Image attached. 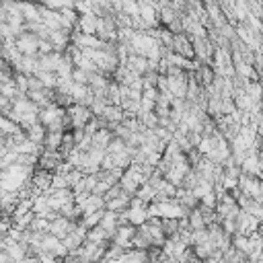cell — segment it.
<instances>
[{
  "label": "cell",
  "instance_id": "1",
  "mask_svg": "<svg viewBox=\"0 0 263 263\" xmlns=\"http://www.w3.org/2000/svg\"><path fill=\"white\" fill-rule=\"evenodd\" d=\"M236 187H238V191L247 193L251 199H255V201H259V203L263 201V189H261V179H259V177L240 173L238 179H236Z\"/></svg>",
  "mask_w": 263,
  "mask_h": 263
},
{
  "label": "cell",
  "instance_id": "2",
  "mask_svg": "<svg viewBox=\"0 0 263 263\" xmlns=\"http://www.w3.org/2000/svg\"><path fill=\"white\" fill-rule=\"evenodd\" d=\"M191 47H193V58L199 64H210L214 55V45L208 37H191Z\"/></svg>",
  "mask_w": 263,
  "mask_h": 263
},
{
  "label": "cell",
  "instance_id": "3",
  "mask_svg": "<svg viewBox=\"0 0 263 263\" xmlns=\"http://www.w3.org/2000/svg\"><path fill=\"white\" fill-rule=\"evenodd\" d=\"M37 43H39V37L29 31H23L14 37V45L23 55H37Z\"/></svg>",
  "mask_w": 263,
  "mask_h": 263
},
{
  "label": "cell",
  "instance_id": "4",
  "mask_svg": "<svg viewBox=\"0 0 263 263\" xmlns=\"http://www.w3.org/2000/svg\"><path fill=\"white\" fill-rule=\"evenodd\" d=\"M66 115L70 117V125H72V129H74V127H84V123L92 117L90 109L84 107V105H78V103L68 105V107H66Z\"/></svg>",
  "mask_w": 263,
  "mask_h": 263
},
{
  "label": "cell",
  "instance_id": "5",
  "mask_svg": "<svg viewBox=\"0 0 263 263\" xmlns=\"http://www.w3.org/2000/svg\"><path fill=\"white\" fill-rule=\"evenodd\" d=\"M166 90L177 97V99H185V90H187V72H179L173 76H166Z\"/></svg>",
  "mask_w": 263,
  "mask_h": 263
},
{
  "label": "cell",
  "instance_id": "6",
  "mask_svg": "<svg viewBox=\"0 0 263 263\" xmlns=\"http://www.w3.org/2000/svg\"><path fill=\"white\" fill-rule=\"evenodd\" d=\"M60 160H64V158H62V154H60V150L43 148V150H41V154H39V158H37V166H39V168H43V171L53 173Z\"/></svg>",
  "mask_w": 263,
  "mask_h": 263
},
{
  "label": "cell",
  "instance_id": "7",
  "mask_svg": "<svg viewBox=\"0 0 263 263\" xmlns=\"http://www.w3.org/2000/svg\"><path fill=\"white\" fill-rule=\"evenodd\" d=\"M259 222H261V220H257V218H253V216H249L247 212L240 210L238 216H236V232L249 236V234H253L255 230H259Z\"/></svg>",
  "mask_w": 263,
  "mask_h": 263
},
{
  "label": "cell",
  "instance_id": "8",
  "mask_svg": "<svg viewBox=\"0 0 263 263\" xmlns=\"http://www.w3.org/2000/svg\"><path fill=\"white\" fill-rule=\"evenodd\" d=\"M238 166H240V173H247V175H253V177L261 179V158H259V152H247V156L242 158V162Z\"/></svg>",
  "mask_w": 263,
  "mask_h": 263
},
{
  "label": "cell",
  "instance_id": "9",
  "mask_svg": "<svg viewBox=\"0 0 263 263\" xmlns=\"http://www.w3.org/2000/svg\"><path fill=\"white\" fill-rule=\"evenodd\" d=\"M76 222H72V220H68V218H64V216H58V218H53L51 222H49V226H47V232L49 234H53V236H58L60 240L72 230V226H74Z\"/></svg>",
  "mask_w": 263,
  "mask_h": 263
},
{
  "label": "cell",
  "instance_id": "10",
  "mask_svg": "<svg viewBox=\"0 0 263 263\" xmlns=\"http://www.w3.org/2000/svg\"><path fill=\"white\" fill-rule=\"evenodd\" d=\"M70 33L72 31H66V29H53L51 33H49V43H51V47H53V51H60V53H64L66 51V47L70 45Z\"/></svg>",
  "mask_w": 263,
  "mask_h": 263
},
{
  "label": "cell",
  "instance_id": "11",
  "mask_svg": "<svg viewBox=\"0 0 263 263\" xmlns=\"http://www.w3.org/2000/svg\"><path fill=\"white\" fill-rule=\"evenodd\" d=\"M18 8H21V14H23L25 23H39L41 21L39 4H33L31 0H18Z\"/></svg>",
  "mask_w": 263,
  "mask_h": 263
},
{
  "label": "cell",
  "instance_id": "12",
  "mask_svg": "<svg viewBox=\"0 0 263 263\" xmlns=\"http://www.w3.org/2000/svg\"><path fill=\"white\" fill-rule=\"evenodd\" d=\"M99 226L107 232V238L111 240L113 234H115V228H117V212H113V210H105L103 216H101V220H99Z\"/></svg>",
  "mask_w": 263,
  "mask_h": 263
},
{
  "label": "cell",
  "instance_id": "13",
  "mask_svg": "<svg viewBox=\"0 0 263 263\" xmlns=\"http://www.w3.org/2000/svg\"><path fill=\"white\" fill-rule=\"evenodd\" d=\"M76 27H78V31H80V33L95 35V27H97V14H92V12L78 14V23H76Z\"/></svg>",
  "mask_w": 263,
  "mask_h": 263
},
{
  "label": "cell",
  "instance_id": "14",
  "mask_svg": "<svg viewBox=\"0 0 263 263\" xmlns=\"http://www.w3.org/2000/svg\"><path fill=\"white\" fill-rule=\"evenodd\" d=\"M129 199H132V195L129 193H125L123 189L113 197V199H109V201H105V210H113V212H121V210H127V205H129Z\"/></svg>",
  "mask_w": 263,
  "mask_h": 263
},
{
  "label": "cell",
  "instance_id": "15",
  "mask_svg": "<svg viewBox=\"0 0 263 263\" xmlns=\"http://www.w3.org/2000/svg\"><path fill=\"white\" fill-rule=\"evenodd\" d=\"M68 95L72 97V103H78V105H84L86 107V97L90 95V88H88V84H76V82H72Z\"/></svg>",
  "mask_w": 263,
  "mask_h": 263
},
{
  "label": "cell",
  "instance_id": "16",
  "mask_svg": "<svg viewBox=\"0 0 263 263\" xmlns=\"http://www.w3.org/2000/svg\"><path fill=\"white\" fill-rule=\"evenodd\" d=\"M234 76L245 78V80H251V82L259 80V72H257L251 64H247V62H238V64H234Z\"/></svg>",
  "mask_w": 263,
  "mask_h": 263
},
{
  "label": "cell",
  "instance_id": "17",
  "mask_svg": "<svg viewBox=\"0 0 263 263\" xmlns=\"http://www.w3.org/2000/svg\"><path fill=\"white\" fill-rule=\"evenodd\" d=\"M125 214H127V222L134 224V226H140V224H144V222L148 220V216H146V205H129V208L125 210Z\"/></svg>",
  "mask_w": 263,
  "mask_h": 263
},
{
  "label": "cell",
  "instance_id": "18",
  "mask_svg": "<svg viewBox=\"0 0 263 263\" xmlns=\"http://www.w3.org/2000/svg\"><path fill=\"white\" fill-rule=\"evenodd\" d=\"M191 251H193L195 259H199V261H205V259H210V257L214 255L216 247H214V242L208 238V240H203V242H197V245H193V247H191Z\"/></svg>",
  "mask_w": 263,
  "mask_h": 263
},
{
  "label": "cell",
  "instance_id": "19",
  "mask_svg": "<svg viewBox=\"0 0 263 263\" xmlns=\"http://www.w3.org/2000/svg\"><path fill=\"white\" fill-rule=\"evenodd\" d=\"M78 208H80L82 214L97 212V210H105V199H103V195H95V193H90V195L86 197V201H84L82 205H78Z\"/></svg>",
  "mask_w": 263,
  "mask_h": 263
},
{
  "label": "cell",
  "instance_id": "20",
  "mask_svg": "<svg viewBox=\"0 0 263 263\" xmlns=\"http://www.w3.org/2000/svg\"><path fill=\"white\" fill-rule=\"evenodd\" d=\"M230 245L238 251V253H242L245 257H249V253L253 251V245H251V240H249V236H245V234H232L230 236Z\"/></svg>",
  "mask_w": 263,
  "mask_h": 263
},
{
  "label": "cell",
  "instance_id": "21",
  "mask_svg": "<svg viewBox=\"0 0 263 263\" xmlns=\"http://www.w3.org/2000/svg\"><path fill=\"white\" fill-rule=\"evenodd\" d=\"M99 117H103L107 123L117 125V123H121V119H123V111H121V107H117V105H107Z\"/></svg>",
  "mask_w": 263,
  "mask_h": 263
},
{
  "label": "cell",
  "instance_id": "22",
  "mask_svg": "<svg viewBox=\"0 0 263 263\" xmlns=\"http://www.w3.org/2000/svg\"><path fill=\"white\" fill-rule=\"evenodd\" d=\"M111 138H113V132H111V129H107V127H99V129L92 134V146L105 150L107 144L111 142Z\"/></svg>",
  "mask_w": 263,
  "mask_h": 263
},
{
  "label": "cell",
  "instance_id": "23",
  "mask_svg": "<svg viewBox=\"0 0 263 263\" xmlns=\"http://www.w3.org/2000/svg\"><path fill=\"white\" fill-rule=\"evenodd\" d=\"M25 134H27V138L31 140V142H35V144H41L43 146V138H45V127L37 121V123H33V125H29L27 129H25Z\"/></svg>",
  "mask_w": 263,
  "mask_h": 263
},
{
  "label": "cell",
  "instance_id": "24",
  "mask_svg": "<svg viewBox=\"0 0 263 263\" xmlns=\"http://www.w3.org/2000/svg\"><path fill=\"white\" fill-rule=\"evenodd\" d=\"M136 117H138V121L144 125V127H148V129H152V127H156L158 125V117H156V113L154 111H138L136 113Z\"/></svg>",
  "mask_w": 263,
  "mask_h": 263
},
{
  "label": "cell",
  "instance_id": "25",
  "mask_svg": "<svg viewBox=\"0 0 263 263\" xmlns=\"http://www.w3.org/2000/svg\"><path fill=\"white\" fill-rule=\"evenodd\" d=\"M60 245V238L58 236H53V234H49V232H43L41 234V242H39V249H41V253H53V249Z\"/></svg>",
  "mask_w": 263,
  "mask_h": 263
},
{
  "label": "cell",
  "instance_id": "26",
  "mask_svg": "<svg viewBox=\"0 0 263 263\" xmlns=\"http://www.w3.org/2000/svg\"><path fill=\"white\" fill-rule=\"evenodd\" d=\"M62 136H64V132H45V138H43V148L58 150V148H60V144H62Z\"/></svg>",
  "mask_w": 263,
  "mask_h": 263
},
{
  "label": "cell",
  "instance_id": "27",
  "mask_svg": "<svg viewBox=\"0 0 263 263\" xmlns=\"http://www.w3.org/2000/svg\"><path fill=\"white\" fill-rule=\"evenodd\" d=\"M103 212L105 210H97V212H88V214H82L80 218H78V222L88 230V228H92V226H97L99 224V220H101V216H103Z\"/></svg>",
  "mask_w": 263,
  "mask_h": 263
},
{
  "label": "cell",
  "instance_id": "28",
  "mask_svg": "<svg viewBox=\"0 0 263 263\" xmlns=\"http://www.w3.org/2000/svg\"><path fill=\"white\" fill-rule=\"evenodd\" d=\"M160 228H162L164 238L177 234V230H179V218H160Z\"/></svg>",
  "mask_w": 263,
  "mask_h": 263
},
{
  "label": "cell",
  "instance_id": "29",
  "mask_svg": "<svg viewBox=\"0 0 263 263\" xmlns=\"http://www.w3.org/2000/svg\"><path fill=\"white\" fill-rule=\"evenodd\" d=\"M72 68H74V64H72V60H70L68 51H64V53H62V60H60V64L55 66V76H70Z\"/></svg>",
  "mask_w": 263,
  "mask_h": 263
},
{
  "label": "cell",
  "instance_id": "30",
  "mask_svg": "<svg viewBox=\"0 0 263 263\" xmlns=\"http://www.w3.org/2000/svg\"><path fill=\"white\" fill-rule=\"evenodd\" d=\"M84 240H88V242H103V240H109V238H107V232L97 224V226H92V228L86 230Z\"/></svg>",
  "mask_w": 263,
  "mask_h": 263
},
{
  "label": "cell",
  "instance_id": "31",
  "mask_svg": "<svg viewBox=\"0 0 263 263\" xmlns=\"http://www.w3.org/2000/svg\"><path fill=\"white\" fill-rule=\"evenodd\" d=\"M185 218H187V222H189L191 230H199V228H205V222H203V218H201V214H199V210H197V208L189 210Z\"/></svg>",
  "mask_w": 263,
  "mask_h": 263
},
{
  "label": "cell",
  "instance_id": "32",
  "mask_svg": "<svg viewBox=\"0 0 263 263\" xmlns=\"http://www.w3.org/2000/svg\"><path fill=\"white\" fill-rule=\"evenodd\" d=\"M0 95H4L6 99H16V97H21L18 95V88H16V84H14V80L12 78H8V80H4V82H0Z\"/></svg>",
  "mask_w": 263,
  "mask_h": 263
},
{
  "label": "cell",
  "instance_id": "33",
  "mask_svg": "<svg viewBox=\"0 0 263 263\" xmlns=\"http://www.w3.org/2000/svg\"><path fill=\"white\" fill-rule=\"evenodd\" d=\"M35 76L39 78V82L43 84V88H53V86H55V80H58L55 72H47V70H37V72H35Z\"/></svg>",
  "mask_w": 263,
  "mask_h": 263
},
{
  "label": "cell",
  "instance_id": "34",
  "mask_svg": "<svg viewBox=\"0 0 263 263\" xmlns=\"http://www.w3.org/2000/svg\"><path fill=\"white\" fill-rule=\"evenodd\" d=\"M134 195H136V197H140L144 203H150V201H154L156 191H154V187H150L148 183H144V185H140V187H138V191H136Z\"/></svg>",
  "mask_w": 263,
  "mask_h": 263
},
{
  "label": "cell",
  "instance_id": "35",
  "mask_svg": "<svg viewBox=\"0 0 263 263\" xmlns=\"http://www.w3.org/2000/svg\"><path fill=\"white\" fill-rule=\"evenodd\" d=\"M177 16H179V12H175L171 6H164V8H160V10H158V23H160L162 27L171 25V23H173Z\"/></svg>",
  "mask_w": 263,
  "mask_h": 263
},
{
  "label": "cell",
  "instance_id": "36",
  "mask_svg": "<svg viewBox=\"0 0 263 263\" xmlns=\"http://www.w3.org/2000/svg\"><path fill=\"white\" fill-rule=\"evenodd\" d=\"M242 212H247L249 216H253V218H257V220H261V216H263V208H261V203L259 201H255V199H249L247 203H245V208H240Z\"/></svg>",
  "mask_w": 263,
  "mask_h": 263
},
{
  "label": "cell",
  "instance_id": "37",
  "mask_svg": "<svg viewBox=\"0 0 263 263\" xmlns=\"http://www.w3.org/2000/svg\"><path fill=\"white\" fill-rule=\"evenodd\" d=\"M123 150H125V142H123L121 138L113 136L111 142H109L107 148H105V154H119V152H123Z\"/></svg>",
  "mask_w": 263,
  "mask_h": 263
},
{
  "label": "cell",
  "instance_id": "38",
  "mask_svg": "<svg viewBox=\"0 0 263 263\" xmlns=\"http://www.w3.org/2000/svg\"><path fill=\"white\" fill-rule=\"evenodd\" d=\"M47 226H49V220H45L41 216H33V220L29 224V230H33V232H47Z\"/></svg>",
  "mask_w": 263,
  "mask_h": 263
},
{
  "label": "cell",
  "instance_id": "39",
  "mask_svg": "<svg viewBox=\"0 0 263 263\" xmlns=\"http://www.w3.org/2000/svg\"><path fill=\"white\" fill-rule=\"evenodd\" d=\"M70 78H72V82H76V84H88V72H84L82 68H72V72H70Z\"/></svg>",
  "mask_w": 263,
  "mask_h": 263
},
{
  "label": "cell",
  "instance_id": "40",
  "mask_svg": "<svg viewBox=\"0 0 263 263\" xmlns=\"http://www.w3.org/2000/svg\"><path fill=\"white\" fill-rule=\"evenodd\" d=\"M121 2V12L127 16H138V2L136 0H119Z\"/></svg>",
  "mask_w": 263,
  "mask_h": 263
},
{
  "label": "cell",
  "instance_id": "41",
  "mask_svg": "<svg viewBox=\"0 0 263 263\" xmlns=\"http://www.w3.org/2000/svg\"><path fill=\"white\" fill-rule=\"evenodd\" d=\"M27 78H29V76L18 74V72H14V74H12V80H14L16 88H18V95H27Z\"/></svg>",
  "mask_w": 263,
  "mask_h": 263
},
{
  "label": "cell",
  "instance_id": "42",
  "mask_svg": "<svg viewBox=\"0 0 263 263\" xmlns=\"http://www.w3.org/2000/svg\"><path fill=\"white\" fill-rule=\"evenodd\" d=\"M152 134L158 138V140H162V142H168V140H173V132H168L166 127H162V125H156V127H152Z\"/></svg>",
  "mask_w": 263,
  "mask_h": 263
},
{
  "label": "cell",
  "instance_id": "43",
  "mask_svg": "<svg viewBox=\"0 0 263 263\" xmlns=\"http://www.w3.org/2000/svg\"><path fill=\"white\" fill-rule=\"evenodd\" d=\"M216 201H218V199H216V193H214V191H208L205 195L199 197V203H201V205H208V208H214Z\"/></svg>",
  "mask_w": 263,
  "mask_h": 263
},
{
  "label": "cell",
  "instance_id": "44",
  "mask_svg": "<svg viewBox=\"0 0 263 263\" xmlns=\"http://www.w3.org/2000/svg\"><path fill=\"white\" fill-rule=\"evenodd\" d=\"M49 51H53L49 39H39V43H37V53H49Z\"/></svg>",
  "mask_w": 263,
  "mask_h": 263
},
{
  "label": "cell",
  "instance_id": "45",
  "mask_svg": "<svg viewBox=\"0 0 263 263\" xmlns=\"http://www.w3.org/2000/svg\"><path fill=\"white\" fill-rule=\"evenodd\" d=\"M37 259H39V263H60V259L53 253H39Z\"/></svg>",
  "mask_w": 263,
  "mask_h": 263
},
{
  "label": "cell",
  "instance_id": "46",
  "mask_svg": "<svg viewBox=\"0 0 263 263\" xmlns=\"http://www.w3.org/2000/svg\"><path fill=\"white\" fill-rule=\"evenodd\" d=\"M39 2H41V6H47V8H51V10L64 8V0H39Z\"/></svg>",
  "mask_w": 263,
  "mask_h": 263
},
{
  "label": "cell",
  "instance_id": "47",
  "mask_svg": "<svg viewBox=\"0 0 263 263\" xmlns=\"http://www.w3.org/2000/svg\"><path fill=\"white\" fill-rule=\"evenodd\" d=\"M187 140H189V144L195 148V146L199 144V140H201V134H199V132H187Z\"/></svg>",
  "mask_w": 263,
  "mask_h": 263
},
{
  "label": "cell",
  "instance_id": "48",
  "mask_svg": "<svg viewBox=\"0 0 263 263\" xmlns=\"http://www.w3.org/2000/svg\"><path fill=\"white\" fill-rule=\"evenodd\" d=\"M166 29L171 31V33H183V27H181V21H179V16L171 23V25H166Z\"/></svg>",
  "mask_w": 263,
  "mask_h": 263
},
{
  "label": "cell",
  "instance_id": "49",
  "mask_svg": "<svg viewBox=\"0 0 263 263\" xmlns=\"http://www.w3.org/2000/svg\"><path fill=\"white\" fill-rule=\"evenodd\" d=\"M10 109V99H6L4 95H0V115H4Z\"/></svg>",
  "mask_w": 263,
  "mask_h": 263
}]
</instances>
